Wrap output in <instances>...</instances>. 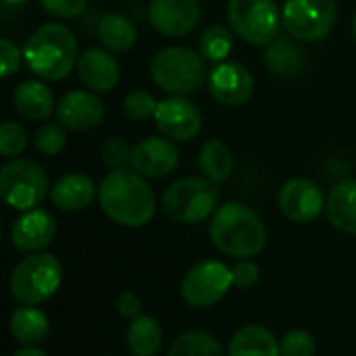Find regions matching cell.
I'll list each match as a JSON object with an SVG mask.
<instances>
[{"instance_id":"7402d4cb","label":"cell","mask_w":356,"mask_h":356,"mask_svg":"<svg viewBox=\"0 0 356 356\" xmlns=\"http://www.w3.org/2000/svg\"><path fill=\"white\" fill-rule=\"evenodd\" d=\"M8 332L21 346H38L50 334V319L38 307L19 305L8 317Z\"/></svg>"},{"instance_id":"74e56055","label":"cell","mask_w":356,"mask_h":356,"mask_svg":"<svg viewBox=\"0 0 356 356\" xmlns=\"http://www.w3.org/2000/svg\"><path fill=\"white\" fill-rule=\"evenodd\" d=\"M115 307H117V313L129 321L142 315V300L136 292H121L115 300Z\"/></svg>"},{"instance_id":"8fae6325","label":"cell","mask_w":356,"mask_h":356,"mask_svg":"<svg viewBox=\"0 0 356 356\" xmlns=\"http://www.w3.org/2000/svg\"><path fill=\"white\" fill-rule=\"evenodd\" d=\"M327 196L311 177L288 179L277 194L280 213L292 223H311L325 211Z\"/></svg>"},{"instance_id":"836d02e7","label":"cell","mask_w":356,"mask_h":356,"mask_svg":"<svg viewBox=\"0 0 356 356\" xmlns=\"http://www.w3.org/2000/svg\"><path fill=\"white\" fill-rule=\"evenodd\" d=\"M131 152H134V148L127 144V140L111 138V140H106V144L102 148V161L111 171L127 169L131 165Z\"/></svg>"},{"instance_id":"2e32d148","label":"cell","mask_w":356,"mask_h":356,"mask_svg":"<svg viewBox=\"0 0 356 356\" xmlns=\"http://www.w3.org/2000/svg\"><path fill=\"white\" fill-rule=\"evenodd\" d=\"M75 71L83 88L96 94L115 90L121 79V69L115 52L98 46H92L79 54Z\"/></svg>"},{"instance_id":"6da1fadb","label":"cell","mask_w":356,"mask_h":356,"mask_svg":"<svg viewBox=\"0 0 356 356\" xmlns=\"http://www.w3.org/2000/svg\"><path fill=\"white\" fill-rule=\"evenodd\" d=\"M98 202L113 223L129 229L148 225L156 213L154 190L134 169L111 171L98 188Z\"/></svg>"},{"instance_id":"4fadbf2b","label":"cell","mask_w":356,"mask_h":356,"mask_svg":"<svg viewBox=\"0 0 356 356\" xmlns=\"http://www.w3.org/2000/svg\"><path fill=\"white\" fill-rule=\"evenodd\" d=\"M209 92L223 106H242L254 92V77L242 63L223 60L209 73Z\"/></svg>"},{"instance_id":"5bb4252c","label":"cell","mask_w":356,"mask_h":356,"mask_svg":"<svg viewBox=\"0 0 356 356\" xmlns=\"http://www.w3.org/2000/svg\"><path fill=\"white\" fill-rule=\"evenodd\" d=\"M177 165L179 150L175 142L165 136H150L134 146L129 167L146 179H161L171 175Z\"/></svg>"},{"instance_id":"8992f818","label":"cell","mask_w":356,"mask_h":356,"mask_svg":"<svg viewBox=\"0 0 356 356\" xmlns=\"http://www.w3.org/2000/svg\"><path fill=\"white\" fill-rule=\"evenodd\" d=\"M152 81L169 96H186L196 92L207 77V60L188 46L161 48L150 60Z\"/></svg>"},{"instance_id":"e575fe53","label":"cell","mask_w":356,"mask_h":356,"mask_svg":"<svg viewBox=\"0 0 356 356\" xmlns=\"http://www.w3.org/2000/svg\"><path fill=\"white\" fill-rule=\"evenodd\" d=\"M40 6L50 17L58 21H69V19H77L86 10L88 0H40Z\"/></svg>"},{"instance_id":"ffe728a7","label":"cell","mask_w":356,"mask_h":356,"mask_svg":"<svg viewBox=\"0 0 356 356\" xmlns=\"http://www.w3.org/2000/svg\"><path fill=\"white\" fill-rule=\"evenodd\" d=\"M13 106L27 121H46L54 108L52 90L40 79H25L13 90Z\"/></svg>"},{"instance_id":"52a82bcc","label":"cell","mask_w":356,"mask_h":356,"mask_svg":"<svg viewBox=\"0 0 356 356\" xmlns=\"http://www.w3.org/2000/svg\"><path fill=\"white\" fill-rule=\"evenodd\" d=\"M50 194V181L44 167L31 159H10L0 169L2 200L23 213L35 209Z\"/></svg>"},{"instance_id":"603a6c76","label":"cell","mask_w":356,"mask_h":356,"mask_svg":"<svg viewBox=\"0 0 356 356\" xmlns=\"http://www.w3.org/2000/svg\"><path fill=\"white\" fill-rule=\"evenodd\" d=\"M227 356H282V346L265 325L250 323L232 336Z\"/></svg>"},{"instance_id":"7c38bea8","label":"cell","mask_w":356,"mask_h":356,"mask_svg":"<svg viewBox=\"0 0 356 356\" xmlns=\"http://www.w3.org/2000/svg\"><path fill=\"white\" fill-rule=\"evenodd\" d=\"M154 125L161 136L173 142H190L202 129V115L186 96H167L159 100Z\"/></svg>"},{"instance_id":"3957f363","label":"cell","mask_w":356,"mask_h":356,"mask_svg":"<svg viewBox=\"0 0 356 356\" xmlns=\"http://www.w3.org/2000/svg\"><path fill=\"white\" fill-rule=\"evenodd\" d=\"M23 60L38 79L60 81L77 67V38L67 25L48 21L25 40Z\"/></svg>"},{"instance_id":"e0dca14e","label":"cell","mask_w":356,"mask_h":356,"mask_svg":"<svg viewBox=\"0 0 356 356\" xmlns=\"http://www.w3.org/2000/svg\"><path fill=\"white\" fill-rule=\"evenodd\" d=\"M54 236H56L54 217L46 209H38V207L23 211L10 227L13 246L27 254L42 252L46 246H50Z\"/></svg>"},{"instance_id":"9a60e30c","label":"cell","mask_w":356,"mask_h":356,"mask_svg":"<svg viewBox=\"0 0 356 356\" xmlns=\"http://www.w3.org/2000/svg\"><path fill=\"white\" fill-rule=\"evenodd\" d=\"M148 17L159 33L181 38L198 27L202 8L198 0H150Z\"/></svg>"},{"instance_id":"d4e9b609","label":"cell","mask_w":356,"mask_h":356,"mask_svg":"<svg viewBox=\"0 0 356 356\" xmlns=\"http://www.w3.org/2000/svg\"><path fill=\"white\" fill-rule=\"evenodd\" d=\"M165 336L161 323L150 315H140L129 321L125 344L131 356H156L163 348Z\"/></svg>"},{"instance_id":"484cf974","label":"cell","mask_w":356,"mask_h":356,"mask_svg":"<svg viewBox=\"0 0 356 356\" xmlns=\"http://www.w3.org/2000/svg\"><path fill=\"white\" fill-rule=\"evenodd\" d=\"M98 38L106 50L115 54H123L134 48L138 40V31L129 17L121 13H106L98 23Z\"/></svg>"},{"instance_id":"f546056e","label":"cell","mask_w":356,"mask_h":356,"mask_svg":"<svg viewBox=\"0 0 356 356\" xmlns=\"http://www.w3.org/2000/svg\"><path fill=\"white\" fill-rule=\"evenodd\" d=\"M156 108H159V100L148 90H134L123 98V113L131 121L154 119Z\"/></svg>"},{"instance_id":"f35d334b","label":"cell","mask_w":356,"mask_h":356,"mask_svg":"<svg viewBox=\"0 0 356 356\" xmlns=\"http://www.w3.org/2000/svg\"><path fill=\"white\" fill-rule=\"evenodd\" d=\"M13 356H48L42 348H38V346H21L19 350H15V355Z\"/></svg>"},{"instance_id":"30bf717a","label":"cell","mask_w":356,"mask_h":356,"mask_svg":"<svg viewBox=\"0 0 356 356\" xmlns=\"http://www.w3.org/2000/svg\"><path fill=\"white\" fill-rule=\"evenodd\" d=\"M234 286L232 267L223 261H200L192 265L179 286L181 298L192 309H211L221 302Z\"/></svg>"},{"instance_id":"60d3db41","label":"cell","mask_w":356,"mask_h":356,"mask_svg":"<svg viewBox=\"0 0 356 356\" xmlns=\"http://www.w3.org/2000/svg\"><path fill=\"white\" fill-rule=\"evenodd\" d=\"M353 35H355V40H356V13H355V19H353Z\"/></svg>"},{"instance_id":"cb8c5ba5","label":"cell","mask_w":356,"mask_h":356,"mask_svg":"<svg viewBox=\"0 0 356 356\" xmlns=\"http://www.w3.org/2000/svg\"><path fill=\"white\" fill-rule=\"evenodd\" d=\"M296 42L298 40L294 38H275L269 46H265L267 50L263 54V60L271 73L280 77H294L305 69L307 56Z\"/></svg>"},{"instance_id":"8d00e7d4","label":"cell","mask_w":356,"mask_h":356,"mask_svg":"<svg viewBox=\"0 0 356 356\" xmlns=\"http://www.w3.org/2000/svg\"><path fill=\"white\" fill-rule=\"evenodd\" d=\"M23 58V48H19L13 40L2 38L0 40V71L2 77H10L19 71Z\"/></svg>"},{"instance_id":"ac0fdd59","label":"cell","mask_w":356,"mask_h":356,"mask_svg":"<svg viewBox=\"0 0 356 356\" xmlns=\"http://www.w3.org/2000/svg\"><path fill=\"white\" fill-rule=\"evenodd\" d=\"M56 119L60 125L73 131L94 129L104 119V102L96 92L90 90L67 92L56 104Z\"/></svg>"},{"instance_id":"4316f807","label":"cell","mask_w":356,"mask_h":356,"mask_svg":"<svg viewBox=\"0 0 356 356\" xmlns=\"http://www.w3.org/2000/svg\"><path fill=\"white\" fill-rule=\"evenodd\" d=\"M198 169L202 177L223 184L234 173V152L221 140H207L198 152Z\"/></svg>"},{"instance_id":"7a4b0ae2","label":"cell","mask_w":356,"mask_h":356,"mask_svg":"<svg viewBox=\"0 0 356 356\" xmlns=\"http://www.w3.org/2000/svg\"><path fill=\"white\" fill-rule=\"evenodd\" d=\"M213 246L232 259H254L267 246V225L242 202L219 204L209 223Z\"/></svg>"},{"instance_id":"83f0119b","label":"cell","mask_w":356,"mask_h":356,"mask_svg":"<svg viewBox=\"0 0 356 356\" xmlns=\"http://www.w3.org/2000/svg\"><path fill=\"white\" fill-rule=\"evenodd\" d=\"M167 356H227L221 342L207 332H184L179 334L171 346Z\"/></svg>"},{"instance_id":"1f68e13d","label":"cell","mask_w":356,"mask_h":356,"mask_svg":"<svg viewBox=\"0 0 356 356\" xmlns=\"http://www.w3.org/2000/svg\"><path fill=\"white\" fill-rule=\"evenodd\" d=\"M35 150L46 156H56L67 146V127L60 123H44L33 138Z\"/></svg>"},{"instance_id":"ab89813d","label":"cell","mask_w":356,"mask_h":356,"mask_svg":"<svg viewBox=\"0 0 356 356\" xmlns=\"http://www.w3.org/2000/svg\"><path fill=\"white\" fill-rule=\"evenodd\" d=\"M6 4H15V6H19V4H25V2H29V0H4Z\"/></svg>"},{"instance_id":"9c48e42d","label":"cell","mask_w":356,"mask_h":356,"mask_svg":"<svg viewBox=\"0 0 356 356\" xmlns=\"http://www.w3.org/2000/svg\"><path fill=\"white\" fill-rule=\"evenodd\" d=\"M338 17V0H286L282 8L284 29L290 38L313 44L325 40Z\"/></svg>"},{"instance_id":"44dd1931","label":"cell","mask_w":356,"mask_h":356,"mask_svg":"<svg viewBox=\"0 0 356 356\" xmlns=\"http://www.w3.org/2000/svg\"><path fill=\"white\" fill-rule=\"evenodd\" d=\"M325 213L338 232L356 236V177L334 184L327 194Z\"/></svg>"},{"instance_id":"ba28073f","label":"cell","mask_w":356,"mask_h":356,"mask_svg":"<svg viewBox=\"0 0 356 356\" xmlns=\"http://www.w3.org/2000/svg\"><path fill=\"white\" fill-rule=\"evenodd\" d=\"M227 23L236 35L252 46H269L284 25L275 0H229Z\"/></svg>"},{"instance_id":"f1b7e54d","label":"cell","mask_w":356,"mask_h":356,"mask_svg":"<svg viewBox=\"0 0 356 356\" xmlns=\"http://www.w3.org/2000/svg\"><path fill=\"white\" fill-rule=\"evenodd\" d=\"M234 48V29L225 25H211L200 35L198 50L207 63H223Z\"/></svg>"},{"instance_id":"5b68a950","label":"cell","mask_w":356,"mask_h":356,"mask_svg":"<svg viewBox=\"0 0 356 356\" xmlns=\"http://www.w3.org/2000/svg\"><path fill=\"white\" fill-rule=\"evenodd\" d=\"M63 284V265L50 252H33L21 259L8 277L10 296L19 305L38 307L50 300Z\"/></svg>"},{"instance_id":"d590c367","label":"cell","mask_w":356,"mask_h":356,"mask_svg":"<svg viewBox=\"0 0 356 356\" xmlns=\"http://www.w3.org/2000/svg\"><path fill=\"white\" fill-rule=\"evenodd\" d=\"M232 275H234V288L238 290H248L252 286L259 284L261 280V269L254 261L250 259H240L234 267H232Z\"/></svg>"},{"instance_id":"4dcf8cb0","label":"cell","mask_w":356,"mask_h":356,"mask_svg":"<svg viewBox=\"0 0 356 356\" xmlns=\"http://www.w3.org/2000/svg\"><path fill=\"white\" fill-rule=\"evenodd\" d=\"M29 144L27 129L17 121H4L0 125V154L4 159H17L21 152H25Z\"/></svg>"},{"instance_id":"d6a6232c","label":"cell","mask_w":356,"mask_h":356,"mask_svg":"<svg viewBox=\"0 0 356 356\" xmlns=\"http://www.w3.org/2000/svg\"><path fill=\"white\" fill-rule=\"evenodd\" d=\"M282 356H315L317 353V342L313 334L307 330H292L288 332L282 340Z\"/></svg>"},{"instance_id":"277c9868","label":"cell","mask_w":356,"mask_h":356,"mask_svg":"<svg viewBox=\"0 0 356 356\" xmlns=\"http://www.w3.org/2000/svg\"><path fill=\"white\" fill-rule=\"evenodd\" d=\"M161 209L175 223H202L219 209V184L196 175L181 177L163 192Z\"/></svg>"},{"instance_id":"d6986e66","label":"cell","mask_w":356,"mask_h":356,"mask_svg":"<svg viewBox=\"0 0 356 356\" xmlns=\"http://www.w3.org/2000/svg\"><path fill=\"white\" fill-rule=\"evenodd\" d=\"M98 198L94 179L86 173L73 171L60 175L50 188V202L65 213H77L88 209Z\"/></svg>"}]
</instances>
